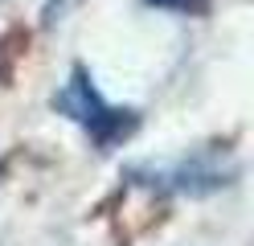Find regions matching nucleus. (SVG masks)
Here are the masks:
<instances>
[{
	"label": "nucleus",
	"instance_id": "obj_4",
	"mask_svg": "<svg viewBox=\"0 0 254 246\" xmlns=\"http://www.w3.org/2000/svg\"><path fill=\"white\" fill-rule=\"evenodd\" d=\"M0 4H4V0H0Z\"/></svg>",
	"mask_w": 254,
	"mask_h": 246
},
{
	"label": "nucleus",
	"instance_id": "obj_3",
	"mask_svg": "<svg viewBox=\"0 0 254 246\" xmlns=\"http://www.w3.org/2000/svg\"><path fill=\"white\" fill-rule=\"evenodd\" d=\"M152 8H164V12H177V16H201L205 12V0H144Z\"/></svg>",
	"mask_w": 254,
	"mask_h": 246
},
{
	"label": "nucleus",
	"instance_id": "obj_2",
	"mask_svg": "<svg viewBox=\"0 0 254 246\" xmlns=\"http://www.w3.org/2000/svg\"><path fill=\"white\" fill-rule=\"evenodd\" d=\"M131 185H144L152 193H181V197H205L226 189L238 176V160L221 148H201L193 156L168 160V164H144V168H131Z\"/></svg>",
	"mask_w": 254,
	"mask_h": 246
},
{
	"label": "nucleus",
	"instance_id": "obj_1",
	"mask_svg": "<svg viewBox=\"0 0 254 246\" xmlns=\"http://www.w3.org/2000/svg\"><path fill=\"white\" fill-rule=\"evenodd\" d=\"M54 111L62 115V119L82 127L99 152L119 148L123 140H131V131L139 127V115L131 107H115V103L103 98V90L94 86L86 66H74L70 70V78L62 82V90L54 94Z\"/></svg>",
	"mask_w": 254,
	"mask_h": 246
}]
</instances>
